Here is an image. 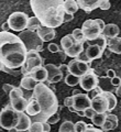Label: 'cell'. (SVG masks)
I'll use <instances>...</instances> for the list:
<instances>
[{"label": "cell", "instance_id": "obj_43", "mask_svg": "<svg viewBox=\"0 0 121 132\" xmlns=\"http://www.w3.org/2000/svg\"><path fill=\"white\" fill-rule=\"evenodd\" d=\"M14 88H15L14 86H13V85H10V84H3V85H2V89H3V92H5L6 94H8V95H9V94H10V93H11Z\"/></svg>", "mask_w": 121, "mask_h": 132}, {"label": "cell", "instance_id": "obj_11", "mask_svg": "<svg viewBox=\"0 0 121 132\" xmlns=\"http://www.w3.org/2000/svg\"><path fill=\"white\" fill-rule=\"evenodd\" d=\"M68 72L72 75H75L80 78L82 76H84L85 74L88 72V69L90 68V64H87L85 62L79 61L78 59H74L68 63Z\"/></svg>", "mask_w": 121, "mask_h": 132}, {"label": "cell", "instance_id": "obj_58", "mask_svg": "<svg viewBox=\"0 0 121 132\" xmlns=\"http://www.w3.org/2000/svg\"><path fill=\"white\" fill-rule=\"evenodd\" d=\"M5 67H6V66L3 65V64L1 63V62H0V71H2V72H3V69H5Z\"/></svg>", "mask_w": 121, "mask_h": 132}, {"label": "cell", "instance_id": "obj_3", "mask_svg": "<svg viewBox=\"0 0 121 132\" xmlns=\"http://www.w3.org/2000/svg\"><path fill=\"white\" fill-rule=\"evenodd\" d=\"M33 97H34L39 105L41 106V113L32 117L37 122H46L47 119L57 112L58 109V100L55 93L51 88H49L44 82H39L34 90H33Z\"/></svg>", "mask_w": 121, "mask_h": 132}, {"label": "cell", "instance_id": "obj_36", "mask_svg": "<svg viewBox=\"0 0 121 132\" xmlns=\"http://www.w3.org/2000/svg\"><path fill=\"white\" fill-rule=\"evenodd\" d=\"M86 128H87V125L84 121H77L75 123V131L76 132H83L84 130H86Z\"/></svg>", "mask_w": 121, "mask_h": 132}, {"label": "cell", "instance_id": "obj_25", "mask_svg": "<svg viewBox=\"0 0 121 132\" xmlns=\"http://www.w3.org/2000/svg\"><path fill=\"white\" fill-rule=\"evenodd\" d=\"M63 8H64L65 13H67V14H74L79 9L77 2L75 0H66V1H64Z\"/></svg>", "mask_w": 121, "mask_h": 132}, {"label": "cell", "instance_id": "obj_52", "mask_svg": "<svg viewBox=\"0 0 121 132\" xmlns=\"http://www.w3.org/2000/svg\"><path fill=\"white\" fill-rule=\"evenodd\" d=\"M73 19H74V15L73 14L65 13V15H64V22H69V21H72Z\"/></svg>", "mask_w": 121, "mask_h": 132}, {"label": "cell", "instance_id": "obj_61", "mask_svg": "<svg viewBox=\"0 0 121 132\" xmlns=\"http://www.w3.org/2000/svg\"><path fill=\"white\" fill-rule=\"evenodd\" d=\"M44 132H45V131H44Z\"/></svg>", "mask_w": 121, "mask_h": 132}, {"label": "cell", "instance_id": "obj_19", "mask_svg": "<svg viewBox=\"0 0 121 132\" xmlns=\"http://www.w3.org/2000/svg\"><path fill=\"white\" fill-rule=\"evenodd\" d=\"M31 119L29 117L28 114H24V112H20V116H19V122L17 125L15 129L18 130L19 132H23V131H27L29 130V128L31 126Z\"/></svg>", "mask_w": 121, "mask_h": 132}, {"label": "cell", "instance_id": "obj_7", "mask_svg": "<svg viewBox=\"0 0 121 132\" xmlns=\"http://www.w3.org/2000/svg\"><path fill=\"white\" fill-rule=\"evenodd\" d=\"M43 65H44V59L41 56L40 53L35 51H31L27 53L26 61H24L20 71H21V74L23 76H29L35 68Z\"/></svg>", "mask_w": 121, "mask_h": 132}, {"label": "cell", "instance_id": "obj_28", "mask_svg": "<svg viewBox=\"0 0 121 132\" xmlns=\"http://www.w3.org/2000/svg\"><path fill=\"white\" fill-rule=\"evenodd\" d=\"M88 42V45H90V44H95V45H98V46L101 48V51L103 52L106 50V47H107V44H108V41H107V39L103 36L102 34H100L97 39H95V40H93V41H87Z\"/></svg>", "mask_w": 121, "mask_h": 132}, {"label": "cell", "instance_id": "obj_14", "mask_svg": "<svg viewBox=\"0 0 121 132\" xmlns=\"http://www.w3.org/2000/svg\"><path fill=\"white\" fill-rule=\"evenodd\" d=\"M36 32H37V35L40 36V39L43 42H50L51 40L55 39V36H56V32L54 29L46 28L44 26H41Z\"/></svg>", "mask_w": 121, "mask_h": 132}, {"label": "cell", "instance_id": "obj_30", "mask_svg": "<svg viewBox=\"0 0 121 132\" xmlns=\"http://www.w3.org/2000/svg\"><path fill=\"white\" fill-rule=\"evenodd\" d=\"M106 118H107V113H96L93 117V119H91V122H93L94 126L101 128L106 121Z\"/></svg>", "mask_w": 121, "mask_h": 132}, {"label": "cell", "instance_id": "obj_15", "mask_svg": "<svg viewBox=\"0 0 121 132\" xmlns=\"http://www.w3.org/2000/svg\"><path fill=\"white\" fill-rule=\"evenodd\" d=\"M85 54L86 56L88 57V60L91 62V61H94V60H98L100 59V57L102 56V51H101V48H100L98 45H95V44H90L87 46V48L85 50Z\"/></svg>", "mask_w": 121, "mask_h": 132}, {"label": "cell", "instance_id": "obj_13", "mask_svg": "<svg viewBox=\"0 0 121 132\" xmlns=\"http://www.w3.org/2000/svg\"><path fill=\"white\" fill-rule=\"evenodd\" d=\"M101 0H77V5L79 9H83L85 12H91L95 9H98L100 7Z\"/></svg>", "mask_w": 121, "mask_h": 132}, {"label": "cell", "instance_id": "obj_51", "mask_svg": "<svg viewBox=\"0 0 121 132\" xmlns=\"http://www.w3.org/2000/svg\"><path fill=\"white\" fill-rule=\"evenodd\" d=\"M107 77L112 79L114 77H116V72L114 71V69H108L107 71Z\"/></svg>", "mask_w": 121, "mask_h": 132}, {"label": "cell", "instance_id": "obj_27", "mask_svg": "<svg viewBox=\"0 0 121 132\" xmlns=\"http://www.w3.org/2000/svg\"><path fill=\"white\" fill-rule=\"evenodd\" d=\"M75 43H76V41L74 40L72 34L65 35V36H63V38L61 39V46H62V48H63L64 51L68 50L69 47H72Z\"/></svg>", "mask_w": 121, "mask_h": 132}, {"label": "cell", "instance_id": "obj_10", "mask_svg": "<svg viewBox=\"0 0 121 132\" xmlns=\"http://www.w3.org/2000/svg\"><path fill=\"white\" fill-rule=\"evenodd\" d=\"M99 84V78L95 74L93 68H89L84 76H82L79 78V85H80L82 89L86 90V92H90V90L95 89L96 87H98Z\"/></svg>", "mask_w": 121, "mask_h": 132}, {"label": "cell", "instance_id": "obj_33", "mask_svg": "<svg viewBox=\"0 0 121 132\" xmlns=\"http://www.w3.org/2000/svg\"><path fill=\"white\" fill-rule=\"evenodd\" d=\"M72 35H73V38L74 40L76 41V42L78 43H85V35H84V33H83L82 31V29H75V30L72 32Z\"/></svg>", "mask_w": 121, "mask_h": 132}, {"label": "cell", "instance_id": "obj_59", "mask_svg": "<svg viewBox=\"0 0 121 132\" xmlns=\"http://www.w3.org/2000/svg\"><path fill=\"white\" fill-rule=\"evenodd\" d=\"M8 132H19L18 130H17L15 129V128H13V129H11V130H9V131H8Z\"/></svg>", "mask_w": 121, "mask_h": 132}, {"label": "cell", "instance_id": "obj_34", "mask_svg": "<svg viewBox=\"0 0 121 132\" xmlns=\"http://www.w3.org/2000/svg\"><path fill=\"white\" fill-rule=\"evenodd\" d=\"M28 131L29 132H44V130H43V123L34 121L33 123H31V126H30V128H29Z\"/></svg>", "mask_w": 121, "mask_h": 132}, {"label": "cell", "instance_id": "obj_44", "mask_svg": "<svg viewBox=\"0 0 121 132\" xmlns=\"http://www.w3.org/2000/svg\"><path fill=\"white\" fill-rule=\"evenodd\" d=\"M83 132H103V131L101 129H96L94 125H87L86 130H84Z\"/></svg>", "mask_w": 121, "mask_h": 132}, {"label": "cell", "instance_id": "obj_23", "mask_svg": "<svg viewBox=\"0 0 121 132\" xmlns=\"http://www.w3.org/2000/svg\"><path fill=\"white\" fill-rule=\"evenodd\" d=\"M39 84L34 78H32L31 76H23L20 82V88H23L26 90H34L35 86Z\"/></svg>", "mask_w": 121, "mask_h": 132}, {"label": "cell", "instance_id": "obj_2", "mask_svg": "<svg viewBox=\"0 0 121 132\" xmlns=\"http://www.w3.org/2000/svg\"><path fill=\"white\" fill-rule=\"evenodd\" d=\"M63 3V0H31L30 6L42 26L55 29L64 23Z\"/></svg>", "mask_w": 121, "mask_h": 132}, {"label": "cell", "instance_id": "obj_39", "mask_svg": "<svg viewBox=\"0 0 121 132\" xmlns=\"http://www.w3.org/2000/svg\"><path fill=\"white\" fill-rule=\"evenodd\" d=\"M47 50L51 53H58L60 52V46H58V44H56V43H50L47 45Z\"/></svg>", "mask_w": 121, "mask_h": 132}, {"label": "cell", "instance_id": "obj_46", "mask_svg": "<svg viewBox=\"0 0 121 132\" xmlns=\"http://www.w3.org/2000/svg\"><path fill=\"white\" fill-rule=\"evenodd\" d=\"M60 69H61V72H62V74H63L64 77L67 75V74H69V72H68V66L66 65V64H61L60 65Z\"/></svg>", "mask_w": 121, "mask_h": 132}, {"label": "cell", "instance_id": "obj_55", "mask_svg": "<svg viewBox=\"0 0 121 132\" xmlns=\"http://www.w3.org/2000/svg\"><path fill=\"white\" fill-rule=\"evenodd\" d=\"M116 93H117V95H118V97H120V98H121V84L118 86V87H117Z\"/></svg>", "mask_w": 121, "mask_h": 132}, {"label": "cell", "instance_id": "obj_18", "mask_svg": "<svg viewBox=\"0 0 121 132\" xmlns=\"http://www.w3.org/2000/svg\"><path fill=\"white\" fill-rule=\"evenodd\" d=\"M117 127H118V117H117L116 114H112V113H107L106 121L102 125L101 130L103 132H107V131H110V130H115Z\"/></svg>", "mask_w": 121, "mask_h": 132}, {"label": "cell", "instance_id": "obj_20", "mask_svg": "<svg viewBox=\"0 0 121 132\" xmlns=\"http://www.w3.org/2000/svg\"><path fill=\"white\" fill-rule=\"evenodd\" d=\"M29 76L34 78L37 82H44L47 80V71L45 66H40V67L35 68Z\"/></svg>", "mask_w": 121, "mask_h": 132}, {"label": "cell", "instance_id": "obj_4", "mask_svg": "<svg viewBox=\"0 0 121 132\" xmlns=\"http://www.w3.org/2000/svg\"><path fill=\"white\" fill-rule=\"evenodd\" d=\"M117 106V98L111 92H102L91 99V108L97 113H106L112 111Z\"/></svg>", "mask_w": 121, "mask_h": 132}, {"label": "cell", "instance_id": "obj_22", "mask_svg": "<svg viewBox=\"0 0 121 132\" xmlns=\"http://www.w3.org/2000/svg\"><path fill=\"white\" fill-rule=\"evenodd\" d=\"M84 52V43H78L76 42L72 47H69L68 50L64 51V53L66 54V56H69V57H77Z\"/></svg>", "mask_w": 121, "mask_h": 132}, {"label": "cell", "instance_id": "obj_47", "mask_svg": "<svg viewBox=\"0 0 121 132\" xmlns=\"http://www.w3.org/2000/svg\"><path fill=\"white\" fill-rule=\"evenodd\" d=\"M77 59H78L79 61H82V62H85V63H87V64H90V63H91V62H90V61L88 60V57L86 56L85 52H83L82 54H80V55H79V56L77 57Z\"/></svg>", "mask_w": 121, "mask_h": 132}, {"label": "cell", "instance_id": "obj_48", "mask_svg": "<svg viewBox=\"0 0 121 132\" xmlns=\"http://www.w3.org/2000/svg\"><path fill=\"white\" fill-rule=\"evenodd\" d=\"M110 82H111V85H114V86H116V87H118V86L121 84V78H119L118 76H116V77L112 78V79H110Z\"/></svg>", "mask_w": 121, "mask_h": 132}, {"label": "cell", "instance_id": "obj_1", "mask_svg": "<svg viewBox=\"0 0 121 132\" xmlns=\"http://www.w3.org/2000/svg\"><path fill=\"white\" fill-rule=\"evenodd\" d=\"M27 48L18 35L0 32V62L8 68H21L27 57Z\"/></svg>", "mask_w": 121, "mask_h": 132}, {"label": "cell", "instance_id": "obj_40", "mask_svg": "<svg viewBox=\"0 0 121 132\" xmlns=\"http://www.w3.org/2000/svg\"><path fill=\"white\" fill-rule=\"evenodd\" d=\"M84 113H85V117H86V118H88V119H90V120H91V119H93V117H94V116L97 113V112H96V111H95L93 108H91V107H89V108H87V109L84 111Z\"/></svg>", "mask_w": 121, "mask_h": 132}, {"label": "cell", "instance_id": "obj_56", "mask_svg": "<svg viewBox=\"0 0 121 132\" xmlns=\"http://www.w3.org/2000/svg\"><path fill=\"white\" fill-rule=\"evenodd\" d=\"M78 116H80V117H85V113H84V111H77L76 112Z\"/></svg>", "mask_w": 121, "mask_h": 132}, {"label": "cell", "instance_id": "obj_29", "mask_svg": "<svg viewBox=\"0 0 121 132\" xmlns=\"http://www.w3.org/2000/svg\"><path fill=\"white\" fill-rule=\"evenodd\" d=\"M41 26H42V24H41L40 20L34 15V16H32V18H29L28 26H27V30H30V31H37Z\"/></svg>", "mask_w": 121, "mask_h": 132}, {"label": "cell", "instance_id": "obj_38", "mask_svg": "<svg viewBox=\"0 0 121 132\" xmlns=\"http://www.w3.org/2000/svg\"><path fill=\"white\" fill-rule=\"evenodd\" d=\"M102 92H103V90H102V89H101V88H100L99 86H98V87H96L95 89L90 90L89 94H88V97L90 98V100H91V99H94L95 97H97L98 95H99V94H101Z\"/></svg>", "mask_w": 121, "mask_h": 132}, {"label": "cell", "instance_id": "obj_31", "mask_svg": "<svg viewBox=\"0 0 121 132\" xmlns=\"http://www.w3.org/2000/svg\"><path fill=\"white\" fill-rule=\"evenodd\" d=\"M58 132H76L75 131V123L72 121H64L61 125Z\"/></svg>", "mask_w": 121, "mask_h": 132}, {"label": "cell", "instance_id": "obj_57", "mask_svg": "<svg viewBox=\"0 0 121 132\" xmlns=\"http://www.w3.org/2000/svg\"><path fill=\"white\" fill-rule=\"evenodd\" d=\"M78 94H82L80 92H79V90L78 89H75L74 90V92H73V96H75V95H78Z\"/></svg>", "mask_w": 121, "mask_h": 132}, {"label": "cell", "instance_id": "obj_41", "mask_svg": "<svg viewBox=\"0 0 121 132\" xmlns=\"http://www.w3.org/2000/svg\"><path fill=\"white\" fill-rule=\"evenodd\" d=\"M110 7H111V3H110V1H108V0H101V1H100L99 9H101V10H109Z\"/></svg>", "mask_w": 121, "mask_h": 132}, {"label": "cell", "instance_id": "obj_12", "mask_svg": "<svg viewBox=\"0 0 121 132\" xmlns=\"http://www.w3.org/2000/svg\"><path fill=\"white\" fill-rule=\"evenodd\" d=\"M74 97V106L73 108L77 111H85L87 108L91 107V100L86 94H78Z\"/></svg>", "mask_w": 121, "mask_h": 132}, {"label": "cell", "instance_id": "obj_9", "mask_svg": "<svg viewBox=\"0 0 121 132\" xmlns=\"http://www.w3.org/2000/svg\"><path fill=\"white\" fill-rule=\"evenodd\" d=\"M82 31L85 35L86 41H93L97 39L100 34H102L101 29L99 28L95 20H86L82 26Z\"/></svg>", "mask_w": 121, "mask_h": 132}, {"label": "cell", "instance_id": "obj_24", "mask_svg": "<svg viewBox=\"0 0 121 132\" xmlns=\"http://www.w3.org/2000/svg\"><path fill=\"white\" fill-rule=\"evenodd\" d=\"M110 52L116 53V54H121V38H115L111 40H108L107 44Z\"/></svg>", "mask_w": 121, "mask_h": 132}, {"label": "cell", "instance_id": "obj_21", "mask_svg": "<svg viewBox=\"0 0 121 132\" xmlns=\"http://www.w3.org/2000/svg\"><path fill=\"white\" fill-rule=\"evenodd\" d=\"M10 105L12 106V108L15 111H18V112H24L28 107V100L24 97L10 99Z\"/></svg>", "mask_w": 121, "mask_h": 132}, {"label": "cell", "instance_id": "obj_45", "mask_svg": "<svg viewBox=\"0 0 121 132\" xmlns=\"http://www.w3.org/2000/svg\"><path fill=\"white\" fill-rule=\"evenodd\" d=\"M3 72L9 73V74H11V75H13V76H18V75L21 74V71H15V69H13V68H8V67H5Z\"/></svg>", "mask_w": 121, "mask_h": 132}, {"label": "cell", "instance_id": "obj_42", "mask_svg": "<svg viewBox=\"0 0 121 132\" xmlns=\"http://www.w3.org/2000/svg\"><path fill=\"white\" fill-rule=\"evenodd\" d=\"M64 106L69 108V107H73L74 106V97L70 96V97H66L64 99Z\"/></svg>", "mask_w": 121, "mask_h": 132}, {"label": "cell", "instance_id": "obj_6", "mask_svg": "<svg viewBox=\"0 0 121 132\" xmlns=\"http://www.w3.org/2000/svg\"><path fill=\"white\" fill-rule=\"evenodd\" d=\"M19 116L20 112L15 111L11 105L6 106L0 111V127L7 131L13 129L19 122Z\"/></svg>", "mask_w": 121, "mask_h": 132}, {"label": "cell", "instance_id": "obj_8", "mask_svg": "<svg viewBox=\"0 0 121 132\" xmlns=\"http://www.w3.org/2000/svg\"><path fill=\"white\" fill-rule=\"evenodd\" d=\"M29 18H30V16L27 13H24V12L17 11L9 15L7 22L9 24L11 30L17 31V32H22L27 29Z\"/></svg>", "mask_w": 121, "mask_h": 132}, {"label": "cell", "instance_id": "obj_5", "mask_svg": "<svg viewBox=\"0 0 121 132\" xmlns=\"http://www.w3.org/2000/svg\"><path fill=\"white\" fill-rule=\"evenodd\" d=\"M20 40L22 41V43L24 44L27 51H35V52H41L43 51V41L40 39V36L37 35L36 31H30V30H24L22 32H20V34L18 35Z\"/></svg>", "mask_w": 121, "mask_h": 132}, {"label": "cell", "instance_id": "obj_49", "mask_svg": "<svg viewBox=\"0 0 121 132\" xmlns=\"http://www.w3.org/2000/svg\"><path fill=\"white\" fill-rule=\"evenodd\" d=\"M62 79H64V76L63 75H58V76H55L53 79H51L49 82L50 84H56V82H60Z\"/></svg>", "mask_w": 121, "mask_h": 132}, {"label": "cell", "instance_id": "obj_35", "mask_svg": "<svg viewBox=\"0 0 121 132\" xmlns=\"http://www.w3.org/2000/svg\"><path fill=\"white\" fill-rule=\"evenodd\" d=\"M9 97H10V99H15V98L23 97V90H22L21 88L15 87V88L9 94Z\"/></svg>", "mask_w": 121, "mask_h": 132}, {"label": "cell", "instance_id": "obj_16", "mask_svg": "<svg viewBox=\"0 0 121 132\" xmlns=\"http://www.w3.org/2000/svg\"><path fill=\"white\" fill-rule=\"evenodd\" d=\"M119 32H120V29H119V27L117 26V24L109 23V24H106V27H105V29H103V31H102V35L105 36L106 39L111 40V39L118 38Z\"/></svg>", "mask_w": 121, "mask_h": 132}, {"label": "cell", "instance_id": "obj_54", "mask_svg": "<svg viewBox=\"0 0 121 132\" xmlns=\"http://www.w3.org/2000/svg\"><path fill=\"white\" fill-rule=\"evenodd\" d=\"M1 29H2V32H9V24H8V22H5V23H2V26H1Z\"/></svg>", "mask_w": 121, "mask_h": 132}, {"label": "cell", "instance_id": "obj_53", "mask_svg": "<svg viewBox=\"0 0 121 132\" xmlns=\"http://www.w3.org/2000/svg\"><path fill=\"white\" fill-rule=\"evenodd\" d=\"M42 123H43V130L45 132L51 131V125H50V123H47V122H42Z\"/></svg>", "mask_w": 121, "mask_h": 132}, {"label": "cell", "instance_id": "obj_26", "mask_svg": "<svg viewBox=\"0 0 121 132\" xmlns=\"http://www.w3.org/2000/svg\"><path fill=\"white\" fill-rule=\"evenodd\" d=\"M45 68H46V71H47V81L53 79L55 76L63 75L62 72H61V69H60V67H57V66L54 65V64H47V65H45Z\"/></svg>", "mask_w": 121, "mask_h": 132}, {"label": "cell", "instance_id": "obj_32", "mask_svg": "<svg viewBox=\"0 0 121 132\" xmlns=\"http://www.w3.org/2000/svg\"><path fill=\"white\" fill-rule=\"evenodd\" d=\"M64 81L66 85L70 86V87H74V86L79 84V77L72 75V74H67V75L64 77Z\"/></svg>", "mask_w": 121, "mask_h": 132}, {"label": "cell", "instance_id": "obj_50", "mask_svg": "<svg viewBox=\"0 0 121 132\" xmlns=\"http://www.w3.org/2000/svg\"><path fill=\"white\" fill-rule=\"evenodd\" d=\"M95 21L97 22L99 28L101 29V31H103V29H105V27H106V24H105V22H103V20H101V19H95Z\"/></svg>", "mask_w": 121, "mask_h": 132}, {"label": "cell", "instance_id": "obj_60", "mask_svg": "<svg viewBox=\"0 0 121 132\" xmlns=\"http://www.w3.org/2000/svg\"><path fill=\"white\" fill-rule=\"evenodd\" d=\"M68 109H69V111H72V112H76V110H75V109L73 108V107H69Z\"/></svg>", "mask_w": 121, "mask_h": 132}, {"label": "cell", "instance_id": "obj_17", "mask_svg": "<svg viewBox=\"0 0 121 132\" xmlns=\"http://www.w3.org/2000/svg\"><path fill=\"white\" fill-rule=\"evenodd\" d=\"M26 112L28 116H31V117H34V116L41 113V106L39 105L37 100L33 96L28 100V107H27Z\"/></svg>", "mask_w": 121, "mask_h": 132}, {"label": "cell", "instance_id": "obj_37", "mask_svg": "<svg viewBox=\"0 0 121 132\" xmlns=\"http://www.w3.org/2000/svg\"><path fill=\"white\" fill-rule=\"evenodd\" d=\"M60 119H61L60 112H56V113H54L53 116H51V117L46 120V122L50 123V125H55V123H57L58 121H60Z\"/></svg>", "mask_w": 121, "mask_h": 132}]
</instances>
